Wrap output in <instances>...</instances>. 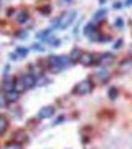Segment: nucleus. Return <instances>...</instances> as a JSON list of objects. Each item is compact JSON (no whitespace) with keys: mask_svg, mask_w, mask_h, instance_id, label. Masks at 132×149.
<instances>
[{"mask_svg":"<svg viewBox=\"0 0 132 149\" xmlns=\"http://www.w3.org/2000/svg\"><path fill=\"white\" fill-rule=\"evenodd\" d=\"M53 114H55V108H53V106H45L43 109H40L38 118H40V119H46V118L53 116Z\"/></svg>","mask_w":132,"mask_h":149,"instance_id":"7","label":"nucleus"},{"mask_svg":"<svg viewBox=\"0 0 132 149\" xmlns=\"http://www.w3.org/2000/svg\"><path fill=\"white\" fill-rule=\"evenodd\" d=\"M74 91H76L78 95H88V93L93 91V83H91L89 80H83L78 86H76V90Z\"/></svg>","mask_w":132,"mask_h":149,"instance_id":"3","label":"nucleus"},{"mask_svg":"<svg viewBox=\"0 0 132 149\" xmlns=\"http://www.w3.org/2000/svg\"><path fill=\"white\" fill-rule=\"evenodd\" d=\"M8 103H7V98H5V95H0V108H5Z\"/></svg>","mask_w":132,"mask_h":149,"instance_id":"19","label":"nucleus"},{"mask_svg":"<svg viewBox=\"0 0 132 149\" xmlns=\"http://www.w3.org/2000/svg\"><path fill=\"white\" fill-rule=\"evenodd\" d=\"M74 18H76V10H71L68 12V13H64V15L59 17V23H58V27L59 28H66L69 27L71 23L74 22Z\"/></svg>","mask_w":132,"mask_h":149,"instance_id":"2","label":"nucleus"},{"mask_svg":"<svg viewBox=\"0 0 132 149\" xmlns=\"http://www.w3.org/2000/svg\"><path fill=\"white\" fill-rule=\"evenodd\" d=\"M91 33H96V25L93 23V22L88 23V25L84 27V35H86V37H89Z\"/></svg>","mask_w":132,"mask_h":149,"instance_id":"13","label":"nucleus"},{"mask_svg":"<svg viewBox=\"0 0 132 149\" xmlns=\"http://www.w3.org/2000/svg\"><path fill=\"white\" fill-rule=\"evenodd\" d=\"M17 53H18V55H26V53H28V50H26V48L18 47V48H17Z\"/></svg>","mask_w":132,"mask_h":149,"instance_id":"20","label":"nucleus"},{"mask_svg":"<svg viewBox=\"0 0 132 149\" xmlns=\"http://www.w3.org/2000/svg\"><path fill=\"white\" fill-rule=\"evenodd\" d=\"M122 25H124V22H122L121 18H117V20H116V27H119V28H121Z\"/></svg>","mask_w":132,"mask_h":149,"instance_id":"23","label":"nucleus"},{"mask_svg":"<svg viewBox=\"0 0 132 149\" xmlns=\"http://www.w3.org/2000/svg\"><path fill=\"white\" fill-rule=\"evenodd\" d=\"M33 48H35V50H40V52H43V47H40V45H35Z\"/></svg>","mask_w":132,"mask_h":149,"instance_id":"26","label":"nucleus"},{"mask_svg":"<svg viewBox=\"0 0 132 149\" xmlns=\"http://www.w3.org/2000/svg\"><path fill=\"white\" fill-rule=\"evenodd\" d=\"M50 65H51V68L59 71V70H63L64 66L71 65V60H69V56H66V55H53V56H50Z\"/></svg>","mask_w":132,"mask_h":149,"instance_id":"1","label":"nucleus"},{"mask_svg":"<svg viewBox=\"0 0 132 149\" xmlns=\"http://www.w3.org/2000/svg\"><path fill=\"white\" fill-rule=\"evenodd\" d=\"M68 56H69V60H71V63H73V61H76V60H79V56H81V52H79V48H74V50L68 55Z\"/></svg>","mask_w":132,"mask_h":149,"instance_id":"14","label":"nucleus"},{"mask_svg":"<svg viewBox=\"0 0 132 149\" xmlns=\"http://www.w3.org/2000/svg\"><path fill=\"white\" fill-rule=\"evenodd\" d=\"M26 20H28V12L20 10L18 12V15H17V22H18V23H25Z\"/></svg>","mask_w":132,"mask_h":149,"instance_id":"10","label":"nucleus"},{"mask_svg":"<svg viewBox=\"0 0 132 149\" xmlns=\"http://www.w3.org/2000/svg\"><path fill=\"white\" fill-rule=\"evenodd\" d=\"M126 5H132V0H126Z\"/></svg>","mask_w":132,"mask_h":149,"instance_id":"27","label":"nucleus"},{"mask_svg":"<svg viewBox=\"0 0 132 149\" xmlns=\"http://www.w3.org/2000/svg\"><path fill=\"white\" fill-rule=\"evenodd\" d=\"M13 90H15L18 95H20L21 91H25V85L21 83V80H15V81H13Z\"/></svg>","mask_w":132,"mask_h":149,"instance_id":"12","label":"nucleus"},{"mask_svg":"<svg viewBox=\"0 0 132 149\" xmlns=\"http://www.w3.org/2000/svg\"><path fill=\"white\" fill-rule=\"evenodd\" d=\"M114 61V55L112 53H102L96 56V63H102V65H109Z\"/></svg>","mask_w":132,"mask_h":149,"instance_id":"5","label":"nucleus"},{"mask_svg":"<svg viewBox=\"0 0 132 149\" xmlns=\"http://www.w3.org/2000/svg\"><path fill=\"white\" fill-rule=\"evenodd\" d=\"M5 98H7V103L17 101V100H18V93H17L15 90H12V91H7V95H5Z\"/></svg>","mask_w":132,"mask_h":149,"instance_id":"9","label":"nucleus"},{"mask_svg":"<svg viewBox=\"0 0 132 149\" xmlns=\"http://www.w3.org/2000/svg\"><path fill=\"white\" fill-rule=\"evenodd\" d=\"M122 47V42L119 40V42H116V45H114V48H121Z\"/></svg>","mask_w":132,"mask_h":149,"instance_id":"25","label":"nucleus"},{"mask_svg":"<svg viewBox=\"0 0 132 149\" xmlns=\"http://www.w3.org/2000/svg\"><path fill=\"white\" fill-rule=\"evenodd\" d=\"M48 83H50V80H48V78H41V80L37 81V85H48Z\"/></svg>","mask_w":132,"mask_h":149,"instance_id":"21","label":"nucleus"},{"mask_svg":"<svg viewBox=\"0 0 132 149\" xmlns=\"http://www.w3.org/2000/svg\"><path fill=\"white\" fill-rule=\"evenodd\" d=\"M96 55H91V53H81V56H79V61H81V65H84V66H89V65L96 63Z\"/></svg>","mask_w":132,"mask_h":149,"instance_id":"6","label":"nucleus"},{"mask_svg":"<svg viewBox=\"0 0 132 149\" xmlns=\"http://www.w3.org/2000/svg\"><path fill=\"white\" fill-rule=\"evenodd\" d=\"M50 45H53V47H59L61 42H59V40H50Z\"/></svg>","mask_w":132,"mask_h":149,"instance_id":"22","label":"nucleus"},{"mask_svg":"<svg viewBox=\"0 0 132 149\" xmlns=\"http://www.w3.org/2000/svg\"><path fill=\"white\" fill-rule=\"evenodd\" d=\"M3 149H21V144L17 143V141H15V143H8Z\"/></svg>","mask_w":132,"mask_h":149,"instance_id":"16","label":"nucleus"},{"mask_svg":"<svg viewBox=\"0 0 132 149\" xmlns=\"http://www.w3.org/2000/svg\"><path fill=\"white\" fill-rule=\"evenodd\" d=\"M20 80H21V83L25 85V90H30V88H33V86L37 85V78H35V76H33L32 73L23 74Z\"/></svg>","mask_w":132,"mask_h":149,"instance_id":"4","label":"nucleus"},{"mask_svg":"<svg viewBox=\"0 0 132 149\" xmlns=\"http://www.w3.org/2000/svg\"><path fill=\"white\" fill-rule=\"evenodd\" d=\"M63 119H64V116H59L56 121H55V124H59V123H63Z\"/></svg>","mask_w":132,"mask_h":149,"instance_id":"24","label":"nucleus"},{"mask_svg":"<svg viewBox=\"0 0 132 149\" xmlns=\"http://www.w3.org/2000/svg\"><path fill=\"white\" fill-rule=\"evenodd\" d=\"M117 96H119V91H117V88H111V90H109V98H111V100H116Z\"/></svg>","mask_w":132,"mask_h":149,"instance_id":"17","label":"nucleus"},{"mask_svg":"<svg viewBox=\"0 0 132 149\" xmlns=\"http://www.w3.org/2000/svg\"><path fill=\"white\" fill-rule=\"evenodd\" d=\"M51 32H53V28H48V30H45V32L38 33L37 37H38V38H46V37H48V35H50V33H51Z\"/></svg>","mask_w":132,"mask_h":149,"instance_id":"18","label":"nucleus"},{"mask_svg":"<svg viewBox=\"0 0 132 149\" xmlns=\"http://www.w3.org/2000/svg\"><path fill=\"white\" fill-rule=\"evenodd\" d=\"M7 128H8V121H7L5 116H2V114H0V134L5 133Z\"/></svg>","mask_w":132,"mask_h":149,"instance_id":"11","label":"nucleus"},{"mask_svg":"<svg viewBox=\"0 0 132 149\" xmlns=\"http://www.w3.org/2000/svg\"><path fill=\"white\" fill-rule=\"evenodd\" d=\"M104 15H106V10L96 12V13H94V18H93V20H94V22H101L102 18H104Z\"/></svg>","mask_w":132,"mask_h":149,"instance_id":"15","label":"nucleus"},{"mask_svg":"<svg viewBox=\"0 0 132 149\" xmlns=\"http://www.w3.org/2000/svg\"><path fill=\"white\" fill-rule=\"evenodd\" d=\"M66 2H71V0H66Z\"/></svg>","mask_w":132,"mask_h":149,"instance_id":"28","label":"nucleus"},{"mask_svg":"<svg viewBox=\"0 0 132 149\" xmlns=\"http://www.w3.org/2000/svg\"><path fill=\"white\" fill-rule=\"evenodd\" d=\"M109 76H111V73H109V70H99L97 73H96V80L99 81V83H106V80H109Z\"/></svg>","mask_w":132,"mask_h":149,"instance_id":"8","label":"nucleus"}]
</instances>
